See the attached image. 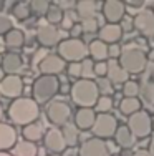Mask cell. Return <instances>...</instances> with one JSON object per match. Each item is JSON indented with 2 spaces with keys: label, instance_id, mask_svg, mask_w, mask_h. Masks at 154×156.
Returning <instances> with one entry per match:
<instances>
[{
  "label": "cell",
  "instance_id": "obj_39",
  "mask_svg": "<svg viewBox=\"0 0 154 156\" xmlns=\"http://www.w3.org/2000/svg\"><path fill=\"white\" fill-rule=\"evenodd\" d=\"M81 27H83V32L85 33H96V32H100V22H98V18L83 20Z\"/></svg>",
  "mask_w": 154,
  "mask_h": 156
},
{
  "label": "cell",
  "instance_id": "obj_50",
  "mask_svg": "<svg viewBox=\"0 0 154 156\" xmlns=\"http://www.w3.org/2000/svg\"><path fill=\"white\" fill-rule=\"evenodd\" d=\"M148 151H149V153H151V156H154V138H151V141H149Z\"/></svg>",
  "mask_w": 154,
  "mask_h": 156
},
{
  "label": "cell",
  "instance_id": "obj_41",
  "mask_svg": "<svg viewBox=\"0 0 154 156\" xmlns=\"http://www.w3.org/2000/svg\"><path fill=\"white\" fill-rule=\"evenodd\" d=\"M12 28H13L12 27V20H10L9 17H5V15H0V35L5 37Z\"/></svg>",
  "mask_w": 154,
  "mask_h": 156
},
{
  "label": "cell",
  "instance_id": "obj_54",
  "mask_svg": "<svg viewBox=\"0 0 154 156\" xmlns=\"http://www.w3.org/2000/svg\"><path fill=\"white\" fill-rule=\"evenodd\" d=\"M3 9H5V2H3V0H0V12H2Z\"/></svg>",
  "mask_w": 154,
  "mask_h": 156
},
{
  "label": "cell",
  "instance_id": "obj_6",
  "mask_svg": "<svg viewBox=\"0 0 154 156\" xmlns=\"http://www.w3.org/2000/svg\"><path fill=\"white\" fill-rule=\"evenodd\" d=\"M128 128L136 140H146L152 133V116L146 110H141L128 118Z\"/></svg>",
  "mask_w": 154,
  "mask_h": 156
},
{
  "label": "cell",
  "instance_id": "obj_27",
  "mask_svg": "<svg viewBox=\"0 0 154 156\" xmlns=\"http://www.w3.org/2000/svg\"><path fill=\"white\" fill-rule=\"evenodd\" d=\"M22 135H23V140L32 141V143H36V141L43 140V136H45V131H43L42 123L35 121V123H32V125L23 126V129H22Z\"/></svg>",
  "mask_w": 154,
  "mask_h": 156
},
{
  "label": "cell",
  "instance_id": "obj_3",
  "mask_svg": "<svg viewBox=\"0 0 154 156\" xmlns=\"http://www.w3.org/2000/svg\"><path fill=\"white\" fill-rule=\"evenodd\" d=\"M60 83L58 76H50V75H40L33 80L32 85V96L38 105H48L55 95L60 91Z\"/></svg>",
  "mask_w": 154,
  "mask_h": 156
},
{
  "label": "cell",
  "instance_id": "obj_23",
  "mask_svg": "<svg viewBox=\"0 0 154 156\" xmlns=\"http://www.w3.org/2000/svg\"><path fill=\"white\" fill-rule=\"evenodd\" d=\"M115 141H116V144H118L119 148L129 150V148L134 146V143H136V138H134V135L131 133V129L128 128V125H119L118 129H116Z\"/></svg>",
  "mask_w": 154,
  "mask_h": 156
},
{
  "label": "cell",
  "instance_id": "obj_26",
  "mask_svg": "<svg viewBox=\"0 0 154 156\" xmlns=\"http://www.w3.org/2000/svg\"><path fill=\"white\" fill-rule=\"evenodd\" d=\"M12 156H38L36 143L27 140H18L17 144L12 148Z\"/></svg>",
  "mask_w": 154,
  "mask_h": 156
},
{
  "label": "cell",
  "instance_id": "obj_7",
  "mask_svg": "<svg viewBox=\"0 0 154 156\" xmlns=\"http://www.w3.org/2000/svg\"><path fill=\"white\" fill-rule=\"evenodd\" d=\"M45 115H46V120L53 126H56V128L61 126L63 128L68 123V120L71 118V106L67 101H63V100H51L46 105Z\"/></svg>",
  "mask_w": 154,
  "mask_h": 156
},
{
  "label": "cell",
  "instance_id": "obj_55",
  "mask_svg": "<svg viewBox=\"0 0 154 156\" xmlns=\"http://www.w3.org/2000/svg\"><path fill=\"white\" fill-rule=\"evenodd\" d=\"M0 156H12V154L7 153V151H0Z\"/></svg>",
  "mask_w": 154,
  "mask_h": 156
},
{
  "label": "cell",
  "instance_id": "obj_42",
  "mask_svg": "<svg viewBox=\"0 0 154 156\" xmlns=\"http://www.w3.org/2000/svg\"><path fill=\"white\" fill-rule=\"evenodd\" d=\"M121 53H123V48H121L119 43H116V45H108V55H109V60H119Z\"/></svg>",
  "mask_w": 154,
  "mask_h": 156
},
{
  "label": "cell",
  "instance_id": "obj_49",
  "mask_svg": "<svg viewBox=\"0 0 154 156\" xmlns=\"http://www.w3.org/2000/svg\"><path fill=\"white\" fill-rule=\"evenodd\" d=\"M133 156H151V153H149L148 150H138L133 153Z\"/></svg>",
  "mask_w": 154,
  "mask_h": 156
},
{
  "label": "cell",
  "instance_id": "obj_43",
  "mask_svg": "<svg viewBox=\"0 0 154 156\" xmlns=\"http://www.w3.org/2000/svg\"><path fill=\"white\" fill-rule=\"evenodd\" d=\"M83 33L85 32H83L81 22H76V23L71 27V30H70V38H81Z\"/></svg>",
  "mask_w": 154,
  "mask_h": 156
},
{
  "label": "cell",
  "instance_id": "obj_10",
  "mask_svg": "<svg viewBox=\"0 0 154 156\" xmlns=\"http://www.w3.org/2000/svg\"><path fill=\"white\" fill-rule=\"evenodd\" d=\"M134 30L144 38H154V12L151 9H144L133 17Z\"/></svg>",
  "mask_w": 154,
  "mask_h": 156
},
{
  "label": "cell",
  "instance_id": "obj_2",
  "mask_svg": "<svg viewBox=\"0 0 154 156\" xmlns=\"http://www.w3.org/2000/svg\"><path fill=\"white\" fill-rule=\"evenodd\" d=\"M71 101L75 103L78 108H93L96 106L98 100H100V90L94 80H76L71 83Z\"/></svg>",
  "mask_w": 154,
  "mask_h": 156
},
{
  "label": "cell",
  "instance_id": "obj_40",
  "mask_svg": "<svg viewBox=\"0 0 154 156\" xmlns=\"http://www.w3.org/2000/svg\"><path fill=\"white\" fill-rule=\"evenodd\" d=\"M108 75V62H94V76L106 78Z\"/></svg>",
  "mask_w": 154,
  "mask_h": 156
},
{
  "label": "cell",
  "instance_id": "obj_46",
  "mask_svg": "<svg viewBox=\"0 0 154 156\" xmlns=\"http://www.w3.org/2000/svg\"><path fill=\"white\" fill-rule=\"evenodd\" d=\"M124 3H126L128 9H139V10H141L142 7H144L146 2H144V0H126Z\"/></svg>",
  "mask_w": 154,
  "mask_h": 156
},
{
  "label": "cell",
  "instance_id": "obj_29",
  "mask_svg": "<svg viewBox=\"0 0 154 156\" xmlns=\"http://www.w3.org/2000/svg\"><path fill=\"white\" fill-rule=\"evenodd\" d=\"M63 17H65V10L61 9V7H58L56 3H51L48 12L45 13L46 23L53 25V27H55V25H58V23H61V22H63Z\"/></svg>",
  "mask_w": 154,
  "mask_h": 156
},
{
  "label": "cell",
  "instance_id": "obj_37",
  "mask_svg": "<svg viewBox=\"0 0 154 156\" xmlns=\"http://www.w3.org/2000/svg\"><path fill=\"white\" fill-rule=\"evenodd\" d=\"M96 85H98V90H100L101 96H109V93L113 90V83L108 78H96Z\"/></svg>",
  "mask_w": 154,
  "mask_h": 156
},
{
  "label": "cell",
  "instance_id": "obj_32",
  "mask_svg": "<svg viewBox=\"0 0 154 156\" xmlns=\"http://www.w3.org/2000/svg\"><path fill=\"white\" fill-rule=\"evenodd\" d=\"M51 2L48 0H33V2H30V7H32V13H36V15H43L45 17V13L48 12Z\"/></svg>",
  "mask_w": 154,
  "mask_h": 156
},
{
  "label": "cell",
  "instance_id": "obj_9",
  "mask_svg": "<svg viewBox=\"0 0 154 156\" xmlns=\"http://www.w3.org/2000/svg\"><path fill=\"white\" fill-rule=\"evenodd\" d=\"M23 87L25 83L20 75H5V78L0 81V95L3 98H10L13 101V100L22 96Z\"/></svg>",
  "mask_w": 154,
  "mask_h": 156
},
{
  "label": "cell",
  "instance_id": "obj_16",
  "mask_svg": "<svg viewBox=\"0 0 154 156\" xmlns=\"http://www.w3.org/2000/svg\"><path fill=\"white\" fill-rule=\"evenodd\" d=\"M123 33L124 32H123V28H121V25L104 23L100 28V32H98V38H100L103 43H106V45H116V43H119V40L123 38Z\"/></svg>",
  "mask_w": 154,
  "mask_h": 156
},
{
  "label": "cell",
  "instance_id": "obj_25",
  "mask_svg": "<svg viewBox=\"0 0 154 156\" xmlns=\"http://www.w3.org/2000/svg\"><path fill=\"white\" fill-rule=\"evenodd\" d=\"M118 110L123 116L129 118L133 116L134 113L142 110V105H141V100L139 98H121L119 105H118Z\"/></svg>",
  "mask_w": 154,
  "mask_h": 156
},
{
  "label": "cell",
  "instance_id": "obj_11",
  "mask_svg": "<svg viewBox=\"0 0 154 156\" xmlns=\"http://www.w3.org/2000/svg\"><path fill=\"white\" fill-rule=\"evenodd\" d=\"M43 144L48 151H51V154H63L65 151L68 150V144L65 141V136H63V131L56 126L46 129L45 131V136H43Z\"/></svg>",
  "mask_w": 154,
  "mask_h": 156
},
{
  "label": "cell",
  "instance_id": "obj_28",
  "mask_svg": "<svg viewBox=\"0 0 154 156\" xmlns=\"http://www.w3.org/2000/svg\"><path fill=\"white\" fill-rule=\"evenodd\" d=\"M61 131H63V136H65L68 148H75L80 140V129L75 126V123H67L61 128Z\"/></svg>",
  "mask_w": 154,
  "mask_h": 156
},
{
  "label": "cell",
  "instance_id": "obj_52",
  "mask_svg": "<svg viewBox=\"0 0 154 156\" xmlns=\"http://www.w3.org/2000/svg\"><path fill=\"white\" fill-rule=\"evenodd\" d=\"M3 78H5V72H3V70H2V66H0V81H2Z\"/></svg>",
  "mask_w": 154,
  "mask_h": 156
},
{
  "label": "cell",
  "instance_id": "obj_5",
  "mask_svg": "<svg viewBox=\"0 0 154 156\" xmlns=\"http://www.w3.org/2000/svg\"><path fill=\"white\" fill-rule=\"evenodd\" d=\"M56 48L58 55L68 63H80L88 58V45L81 38H65Z\"/></svg>",
  "mask_w": 154,
  "mask_h": 156
},
{
  "label": "cell",
  "instance_id": "obj_33",
  "mask_svg": "<svg viewBox=\"0 0 154 156\" xmlns=\"http://www.w3.org/2000/svg\"><path fill=\"white\" fill-rule=\"evenodd\" d=\"M93 76H94V62L91 58H86V60L81 62V78L93 80Z\"/></svg>",
  "mask_w": 154,
  "mask_h": 156
},
{
  "label": "cell",
  "instance_id": "obj_21",
  "mask_svg": "<svg viewBox=\"0 0 154 156\" xmlns=\"http://www.w3.org/2000/svg\"><path fill=\"white\" fill-rule=\"evenodd\" d=\"M17 131L12 125L0 123V151L12 150L17 144Z\"/></svg>",
  "mask_w": 154,
  "mask_h": 156
},
{
  "label": "cell",
  "instance_id": "obj_38",
  "mask_svg": "<svg viewBox=\"0 0 154 156\" xmlns=\"http://www.w3.org/2000/svg\"><path fill=\"white\" fill-rule=\"evenodd\" d=\"M67 75L70 78H73V80H81V62L80 63H68Z\"/></svg>",
  "mask_w": 154,
  "mask_h": 156
},
{
  "label": "cell",
  "instance_id": "obj_22",
  "mask_svg": "<svg viewBox=\"0 0 154 156\" xmlns=\"http://www.w3.org/2000/svg\"><path fill=\"white\" fill-rule=\"evenodd\" d=\"M88 53H90L93 62H108L109 55H108V45L103 43L100 38H94L90 42L88 45Z\"/></svg>",
  "mask_w": 154,
  "mask_h": 156
},
{
  "label": "cell",
  "instance_id": "obj_53",
  "mask_svg": "<svg viewBox=\"0 0 154 156\" xmlns=\"http://www.w3.org/2000/svg\"><path fill=\"white\" fill-rule=\"evenodd\" d=\"M2 118H3V106L0 105V123H2Z\"/></svg>",
  "mask_w": 154,
  "mask_h": 156
},
{
  "label": "cell",
  "instance_id": "obj_57",
  "mask_svg": "<svg viewBox=\"0 0 154 156\" xmlns=\"http://www.w3.org/2000/svg\"><path fill=\"white\" fill-rule=\"evenodd\" d=\"M48 156H60V154H48Z\"/></svg>",
  "mask_w": 154,
  "mask_h": 156
},
{
  "label": "cell",
  "instance_id": "obj_1",
  "mask_svg": "<svg viewBox=\"0 0 154 156\" xmlns=\"http://www.w3.org/2000/svg\"><path fill=\"white\" fill-rule=\"evenodd\" d=\"M40 105L30 96H20L9 105V120L15 125L27 126L38 120Z\"/></svg>",
  "mask_w": 154,
  "mask_h": 156
},
{
  "label": "cell",
  "instance_id": "obj_45",
  "mask_svg": "<svg viewBox=\"0 0 154 156\" xmlns=\"http://www.w3.org/2000/svg\"><path fill=\"white\" fill-rule=\"evenodd\" d=\"M121 28H123V32H133L134 30V22H133V18H126L124 17L123 18V22H121Z\"/></svg>",
  "mask_w": 154,
  "mask_h": 156
},
{
  "label": "cell",
  "instance_id": "obj_17",
  "mask_svg": "<svg viewBox=\"0 0 154 156\" xmlns=\"http://www.w3.org/2000/svg\"><path fill=\"white\" fill-rule=\"evenodd\" d=\"M96 116L98 113L93 108H78L75 113V126L81 131H88L93 128Z\"/></svg>",
  "mask_w": 154,
  "mask_h": 156
},
{
  "label": "cell",
  "instance_id": "obj_34",
  "mask_svg": "<svg viewBox=\"0 0 154 156\" xmlns=\"http://www.w3.org/2000/svg\"><path fill=\"white\" fill-rule=\"evenodd\" d=\"M142 98L148 105L154 106V80H149L142 87Z\"/></svg>",
  "mask_w": 154,
  "mask_h": 156
},
{
  "label": "cell",
  "instance_id": "obj_24",
  "mask_svg": "<svg viewBox=\"0 0 154 156\" xmlns=\"http://www.w3.org/2000/svg\"><path fill=\"white\" fill-rule=\"evenodd\" d=\"M3 43L10 50H18L25 45V33L20 28H12L5 37H3Z\"/></svg>",
  "mask_w": 154,
  "mask_h": 156
},
{
  "label": "cell",
  "instance_id": "obj_30",
  "mask_svg": "<svg viewBox=\"0 0 154 156\" xmlns=\"http://www.w3.org/2000/svg\"><path fill=\"white\" fill-rule=\"evenodd\" d=\"M12 15L18 20H28L32 17V7L30 2H15L12 7Z\"/></svg>",
  "mask_w": 154,
  "mask_h": 156
},
{
  "label": "cell",
  "instance_id": "obj_51",
  "mask_svg": "<svg viewBox=\"0 0 154 156\" xmlns=\"http://www.w3.org/2000/svg\"><path fill=\"white\" fill-rule=\"evenodd\" d=\"M148 60H149V62H154V48L148 53Z\"/></svg>",
  "mask_w": 154,
  "mask_h": 156
},
{
  "label": "cell",
  "instance_id": "obj_15",
  "mask_svg": "<svg viewBox=\"0 0 154 156\" xmlns=\"http://www.w3.org/2000/svg\"><path fill=\"white\" fill-rule=\"evenodd\" d=\"M36 42L40 43L42 48H50V47H58V43L61 42L60 40V32H58L56 27L53 25H40L38 30H36Z\"/></svg>",
  "mask_w": 154,
  "mask_h": 156
},
{
  "label": "cell",
  "instance_id": "obj_35",
  "mask_svg": "<svg viewBox=\"0 0 154 156\" xmlns=\"http://www.w3.org/2000/svg\"><path fill=\"white\" fill-rule=\"evenodd\" d=\"M111 108H113V98L111 96H100L96 106H94V110H96L98 113H109Z\"/></svg>",
  "mask_w": 154,
  "mask_h": 156
},
{
  "label": "cell",
  "instance_id": "obj_12",
  "mask_svg": "<svg viewBox=\"0 0 154 156\" xmlns=\"http://www.w3.org/2000/svg\"><path fill=\"white\" fill-rule=\"evenodd\" d=\"M101 10L106 23L119 25L123 18L126 17V3L123 0H106V2H103Z\"/></svg>",
  "mask_w": 154,
  "mask_h": 156
},
{
  "label": "cell",
  "instance_id": "obj_56",
  "mask_svg": "<svg viewBox=\"0 0 154 156\" xmlns=\"http://www.w3.org/2000/svg\"><path fill=\"white\" fill-rule=\"evenodd\" d=\"M152 133H154V116H152Z\"/></svg>",
  "mask_w": 154,
  "mask_h": 156
},
{
  "label": "cell",
  "instance_id": "obj_47",
  "mask_svg": "<svg viewBox=\"0 0 154 156\" xmlns=\"http://www.w3.org/2000/svg\"><path fill=\"white\" fill-rule=\"evenodd\" d=\"M60 91L61 93H70V91H71V85L70 83H60Z\"/></svg>",
  "mask_w": 154,
  "mask_h": 156
},
{
  "label": "cell",
  "instance_id": "obj_13",
  "mask_svg": "<svg viewBox=\"0 0 154 156\" xmlns=\"http://www.w3.org/2000/svg\"><path fill=\"white\" fill-rule=\"evenodd\" d=\"M78 154L80 156H111L108 143L104 140L94 138V136L81 141V144L78 146Z\"/></svg>",
  "mask_w": 154,
  "mask_h": 156
},
{
  "label": "cell",
  "instance_id": "obj_44",
  "mask_svg": "<svg viewBox=\"0 0 154 156\" xmlns=\"http://www.w3.org/2000/svg\"><path fill=\"white\" fill-rule=\"evenodd\" d=\"M48 55V51H46V48H40L38 51L33 55V58H32V65H35V66H38L40 63H42V60Z\"/></svg>",
  "mask_w": 154,
  "mask_h": 156
},
{
  "label": "cell",
  "instance_id": "obj_36",
  "mask_svg": "<svg viewBox=\"0 0 154 156\" xmlns=\"http://www.w3.org/2000/svg\"><path fill=\"white\" fill-rule=\"evenodd\" d=\"M76 12H73V10H65V17H63V22H61V27L65 28V30H71V27L76 23Z\"/></svg>",
  "mask_w": 154,
  "mask_h": 156
},
{
  "label": "cell",
  "instance_id": "obj_4",
  "mask_svg": "<svg viewBox=\"0 0 154 156\" xmlns=\"http://www.w3.org/2000/svg\"><path fill=\"white\" fill-rule=\"evenodd\" d=\"M118 62L128 72V75H141V73H144V70L149 65L148 53L139 47L123 48V53H121Z\"/></svg>",
  "mask_w": 154,
  "mask_h": 156
},
{
  "label": "cell",
  "instance_id": "obj_31",
  "mask_svg": "<svg viewBox=\"0 0 154 156\" xmlns=\"http://www.w3.org/2000/svg\"><path fill=\"white\" fill-rule=\"evenodd\" d=\"M121 91H123L124 98H138L139 91H141V87H139V83L136 80H128L126 83L123 85Z\"/></svg>",
  "mask_w": 154,
  "mask_h": 156
},
{
  "label": "cell",
  "instance_id": "obj_19",
  "mask_svg": "<svg viewBox=\"0 0 154 156\" xmlns=\"http://www.w3.org/2000/svg\"><path fill=\"white\" fill-rule=\"evenodd\" d=\"M100 3L101 2H94V0H78L75 3V12L81 22L91 20V18H96V12H98Z\"/></svg>",
  "mask_w": 154,
  "mask_h": 156
},
{
  "label": "cell",
  "instance_id": "obj_8",
  "mask_svg": "<svg viewBox=\"0 0 154 156\" xmlns=\"http://www.w3.org/2000/svg\"><path fill=\"white\" fill-rule=\"evenodd\" d=\"M118 120H116L115 115L111 113H98L96 121H94L91 133H93L94 138L100 140H108V138H115L116 129H118Z\"/></svg>",
  "mask_w": 154,
  "mask_h": 156
},
{
  "label": "cell",
  "instance_id": "obj_48",
  "mask_svg": "<svg viewBox=\"0 0 154 156\" xmlns=\"http://www.w3.org/2000/svg\"><path fill=\"white\" fill-rule=\"evenodd\" d=\"M61 156H80V154H78V150H75V148H68Z\"/></svg>",
  "mask_w": 154,
  "mask_h": 156
},
{
  "label": "cell",
  "instance_id": "obj_18",
  "mask_svg": "<svg viewBox=\"0 0 154 156\" xmlns=\"http://www.w3.org/2000/svg\"><path fill=\"white\" fill-rule=\"evenodd\" d=\"M0 66L5 72V75H18L22 72V66H23V60L18 53H13V51H9L2 57L0 60Z\"/></svg>",
  "mask_w": 154,
  "mask_h": 156
},
{
  "label": "cell",
  "instance_id": "obj_20",
  "mask_svg": "<svg viewBox=\"0 0 154 156\" xmlns=\"http://www.w3.org/2000/svg\"><path fill=\"white\" fill-rule=\"evenodd\" d=\"M109 81L113 85H124L129 80L128 72L119 65L118 60H108V75H106Z\"/></svg>",
  "mask_w": 154,
  "mask_h": 156
},
{
  "label": "cell",
  "instance_id": "obj_14",
  "mask_svg": "<svg viewBox=\"0 0 154 156\" xmlns=\"http://www.w3.org/2000/svg\"><path fill=\"white\" fill-rule=\"evenodd\" d=\"M38 70L42 72V75L58 76L61 72H67V62L58 53H48L38 65Z\"/></svg>",
  "mask_w": 154,
  "mask_h": 156
}]
</instances>
